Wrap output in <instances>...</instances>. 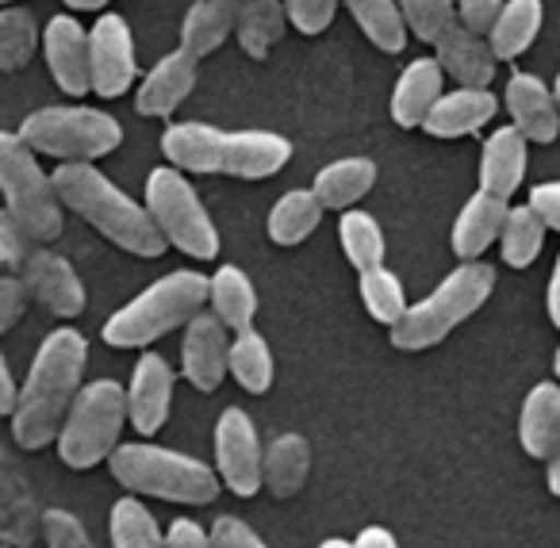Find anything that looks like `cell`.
Wrapping results in <instances>:
<instances>
[{
	"instance_id": "cell-1",
	"label": "cell",
	"mask_w": 560,
	"mask_h": 548,
	"mask_svg": "<svg viewBox=\"0 0 560 548\" xmlns=\"http://www.w3.org/2000/svg\"><path fill=\"white\" fill-rule=\"evenodd\" d=\"M85 361L89 346L78 330H55L43 341L32 361V372H27V384L16 395V410H12V433H16L20 448L35 453V448H47L58 438L81 392Z\"/></svg>"
},
{
	"instance_id": "cell-2",
	"label": "cell",
	"mask_w": 560,
	"mask_h": 548,
	"mask_svg": "<svg viewBox=\"0 0 560 548\" xmlns=\"http://www.w3.org/2000/svg\"><path fill=\"white\" fill-rule=\"evenodd\" d=\"M162 150L180 173H226L242 180H265L292 158V142L272 131H219L208 124H173Z\"/></svg>"
},
{
	"instance_id": "cell-3",
	"label": "cell",
	"mask_w": 560,
	"mask_h": 548,
	"mask_svg": "<svg viewBox=\"0 0 560 548\" xmlns=\"http://www.w3.org/2000/svg\"><path fill=\"white\" fill-rule=\"evenodd\" d=\"M50 180H55L62 208L81 215L89 226H96L119 249H127L135 257L165 254V238L158 234L150 211L142 203H135L124 188L112 185L96 165H58V173H50Z\"/></svg>"
},
{
	"instance_id": "cell-4",
	"label": "cell",
	"mask_w": 560,
	"mask_h": 548,
	"mask_svg": "<svg viewBox=\"0 0 560 548\" xmlns=\"http://www.w3.org/2000/svg\"><path fill=\"white\" fill-rule=\"evenodd\" d=\"M208 303V277L196 269H177L142 288L131 303L104 323V341L112 349H139L165 338L177 326H188Z\"/></svg>"
},
{
	"instance_id": "cell-5",
	"label": "cell",
	"mask_w": 560,
	"mask_h": 548,
	"mask_svg": "<svg viewBox=\"0 0 560 548\" xmlns=\"http://www.w3.org/2000/svg\"><path fill=\"white\" fill-rule=\"evenodd\" d=\"M495 292V269L483 261H460L427 300L407 303L404 318L392 326V346L404 353L438 346L450 338L465 318H472Z\"/></svg>"
},
{
	"instance_id": "cell-6",
	"label": "cell",
	"mask_w": 560,
	"mask_h": 548,
	"mask_svg": "<svg viewBox=\"0 0 560 548\" xmlns=\"http://www.w3.org/2000/svg\"><path fill=\"white\" fill-rule=\"evenodd\" d=\"M108 468L131 491L165 502H185V506H208V502H215L219 487H223L215 468H208L203 460L177 453V448L150 445V441L119 445L108 456Z\"/></svg>"
},
{
	"instance_id": "cell-7",
	"label": "cell",
	"mask_w": 560,
	"mask_h": 548,
	"mask_svg": "<svg viewBox=\"0 0 560 548\" xmlns=\"http://www.w3.org/2000/svg\"><path fill=\"white\" fill-rule=\"evenodd\" d=\"M16 135L27 142L32 154L58 158L62 165H93L96 158H108L124 142V127L108 112L78 108V104L32 112Z\"/></svg>"
},
{
	"instance_id": "cell-8",
	"label": "cell",
	"mask_w": 560,
	"mask_h": 548,
	"mask_svg": "<svg viewBox=\"0 0 560 548\" xmlns=\"http://www.w3.org/2000/svg\"><path fill=\"white\" fill-rule=\"evenodd\" d=\"M0 196L4 211L32 242L47 246L62 234V200L55 193V180L43 173L27 142L12 131H0Z\"/></svg>"
},
{
	"instance_id": "cell-9",
	"label": "cell",
	"mask_w": 560,
	"mask_h": 548,
	"mask_svg": "<svg viewBox=\"0 0 560 548\" xmlns=\"http://www.w3.org/2000/svg\"><path fill=\"white\" fill-rule=\"evenodd\" d=\"M124 425L127 392L116 380H93V384L78 392L62 430H58V456L78 471L96 468L119 448Z\"/></svg>"
},
{
	"instance_id": "cell-10",
	"label": "cell",
	"mask_w": 560,
	"mask_h": 548,
	"mask_svg": "<svg viewBox=\"0 0 560 548\" xmlns=\"http://www.w3.org/2000/svg\"><path fill=\"white\" fill-rule=\"evenodd\" d=\"M158 234L165 238V246H177L180 254L196 257V261H211L219 254V231L211 223L208 208L200 203L196 188L188 185V177L173 165H158L147 177V203Z\"/></svg>"
},
{
	"instance_id": "cell-11",
	"label": "cell",
	"mask_w": 560,
	"mask_h": 548,
	"mask_svg": "<svg viewBox=\"0 0 560 548\" xmlns=\"http://www.w3.org/2000/svg\"><path fill=\"white\" fill-rule=\"evenodd\" d=\"M261 441L242 407H226L215 422V476L238 499L261 491Z\"/></svg>"
},
{
	"instance_id": "cell-12",
	"label": "cell",
	"mask_w": 560,
	"mask_h": 548,
	"mask_svg": "<svg viewBox=\"0 0 560 548\" xmlns=\"http://www.w3.org/2000/svg\"><path fill=\"white\" fill-rule=\"evenodd\" d=\"M89 85L104 101H116L135 85V39L116 12L101 16L89 32Z\"/></svg>"
},
{
	"instance_id": "cell-13",
	"label": "cell",
	"mask_w": 560,
	"mask_h": 548,
	"mask_svg": "<svg viewBox=\"0 0 560 548\" xmlns=\"http://www.w3.org/2000/svg\"><path fill=\"white\" fill-rule=\"evenodd\" d=\"M27 292L58 318H73L85 311V284H81L78 269L66 257L50 254V249H32L20 269Z\"/></svg>"
},
{
	"instance_id": "cell-14",
	"label": "cell",
	"mask_w": 560,
	"mask_h": 548,
	"mask_svg": "<svg viewBox=\"0 0 560 548\" xmlns=\"http://www.w3.org/2000/svg\"><path fill=\"white\" fill-rule=\"evenodd\" d=\"M170 407H173V369L158 353L139 357V364L131 372V387H127V422L142 438H154L170 422Z\"/></svg>"
},
{
	"instance_id": "cell-15",
	"label": "cell",
	"mask_w": 560,
	"mask_h": 548,
	"mask_svg": "<svg viewBox=\"0 0 560 548\" xmlns=\"http://www.w3.org/2000/svg\"><path fill=\"white\" fill-rule=\"evenodd\" d=\"M226 326L215 315H196L185 326V341H180V372L196 392H215L226 376Z\"/></svg>"
},
{
	"instance_id": "cell-16",
	"label": "cell",
	"mask_w": 560,
	"mask_h": 548,
	"mask_svg": "<svg viewBox=\"0 0 560 548\" xmlns=\"http://www.w3.org/2000/svg\"><path fill=\"white\" fill-rule=\"evenodd\" d=\"M506 112L514 119V131L526 142H552L560 135V112L552 101V89L534 73H511L506 81Z\"/></svg>"
},
{
	"instance_id": "cell-17",
	"label": "cell",
	"mask_w": 560,
	"mask_h": 548,
	"mask_svg": "<svg viewBox=\"0 0 560 548\" xmlns=\"http://www.w3.org/2000/svg\"><path fill=\"white\" fill-rule=\"evenodd\" d=\"M47 66L58 89L70 96H85L89 89V32L73 16H55L43 32Z\"/></svg>"
},
{
	"instance_id": "cell-18",
	"label": "cell",
	"mask_w": 560,
	"mask_h": 548,
	"mask_svg": "<svg viewBox=\"0 0 560 548\" xmlns=\"http://www.w3.org/2000/svg\"><path fill=\"white\" fill-rule=\"evenodd\" d=\"M495 112L499 101L491 89H453V93L438 96L430 116L422 119V131L434 139H465V135L488 127Z\"/></svg>"
},
{
	"instance_id": "cell-19",
	"label": "cell",
	"mask_w": 560,
	"mask_h": 548,
	"mask_svg": "<svg viewBox=\"0 0 560 548\" xmlns=\"http://www.w3.org/2000/svg\"><path fill=\"white\" fill-rule=\"evenodd\" d=\"M526 154L529 142L514 127H495L480 154V193L495 196V200H511L526 177Z\"/></svg>"
},
{
	"instance_id": "cell-20",
	"label": "cell",
	"mask_w": 560,
	"mask_h": 548,
	"mask_svg": "<svg viewBox=\"0 0 560 548\" xmlns=\"http://www.w3.org/2000/svg\"><path fill=\"white\" fill-rule=\"evenodd\" d=\"M192 89H196V62L185 50H173V55H165L162 62L142 78L135 108H139V116H173V112L188 101Z\"/></svg>"
},
{
	"instance_id": "cell-21",
	"label": "cell",
	"mask_w": 560,
	"mask_h": 548,
	"mask_svg": "<svg viewBox=\"0 0 560 548\" xmlns=\"http://www.w3.org/2000/svg\"><path fill=\"white\" fill-rule=\"evenodd\" d=\"M518 441L534 460H549L560 445V384L541 380L526 392L518 415Z\"/></svg>"
},
{
	"instance_id": "cell-22",
	"label": "cell",
	"mask_w": 560,
	"mask_h": 548,
	"mask_svg": "<svg viewBox=\"0 0 560 548\" xmlns=\"http://www.w3.org/2000/svg\"><path fill=\"white\" fill-rule=\"evenodd\" d=\"M434 50V62L442 66V73L460 81V89H488L491 78H495V58L488 50V39L472 35L465 24L450 27Z\"/></svg>"
},
{
	"instance_id": "cell-23",
	"label": "cell",
	"mask_w": 560,
	"mask_h": 548,
	"mask_svg": "<svg viewBox=\"0 0 560 548\" xmlns=\"http://www.w3.org/2000/svg\"><path fill=\"white\" fill-rule=\"evenodd\" d=\"M442 66L434 58H415L396 81V93H392V119L399 127H422V119L430 116V108L442 96Z\"/></svg>"
},
{
	"instance_id": "cell-24",
	"label": "cell",
	"mask_w": 560,
	"mask_h": 548,
	"mask_svg": "<svg viewBox=\"0 0 560 548\" xmlns=\"http://www.w3.org/2000/svg\"><path fill=\"white\" fill-rule=\"evenodd\" d=\"M506 200H495L488 193H476L472 200L460 208L457 223H453V254L460 261H480V254L499 238L506 219Z\"/></svg>"
},
{
	"instance_id": "cell-25",
	"label": "cell",
	"mask_w": 560,
	"mask_h": 548,
	"mask_svg": "<svg viewBox=\"0 0 560 548\" xmlns=\"http://www.w3.org/2000/svg\"><path fill=\"white\" fill-rule=\"evenodd\" d=\"M234 20H238V0H192L180 24V50L200 62L203 55L223 47L226 35L234 32Z\"/></svg>"
},
{
	"instance_id": "cell-26",
	"label": "cell",
	"mask_w": 560,
	"mask_h": 548,
	"mask_svg": "<svg viewBox=\"0 0 560 548\" xmlns=\"http://www.w3.org/2000/svg\"><path fill=\"white\" fill-rule=\"evenodd\" d=\"M208 303H211V315H215L226 330H234V334L254 330L257 288L238 265H223V269H215V277H208Z\"/></svg>"
},
{
	"instance_id": "cell-27",
	"label": "cell",
	"mask_w": 560,
	"mask_h": 548,
	"mask_svg": "<svg viewBox=\"0 0 560 548\" xmlns=\"http://www.w3.org/2000/svg\"><path fill=\"white\" fill-rule=\"evenodd\" d=\"M376 185V162L373 158H338V162L323 165L315 173V200L323 203V211H350L361 196H369V188Z\"/></svg>"
},
{
	"instance_id": "cell-28",
	"label": "cell",
	"mask_w": 560,
	"mask_h": 548,
	"mask_svg": "<svg viewBox=\"0 0 560 548\" xmlns=\"http://www.w3.org/2000/svg\"><path fill=\"white\" fill-rule=\"evenodd\" d=\"M545 9L541 0H506L499 20L488 32V50L495 62H514L526 47H534V39L541 35Z\"/></svg>"
},
{
	"instance_id": "cell-29",
	"label": "cell",
	"mask_w": 560,
	"mask_h": 548,
	"mask_svg": "<svg viewBox=\"0 0 560 548\" xmlns=\"http://www.w3.org/2000/svg\"><path fill=\"white\" fill-rule=\"evenodd\" d=\"M312 468V448L300 433H280L261 453V487H269L277 499H289L304 487Z\"/></svg>"
},
{
	"instance_id": "cell-30",
	"label": "cell",
	"mask_w": 560,
	"mask_h": 548,
	"mask_svg": "<svg viewBox=\"0 0 560 548\" xmlns=\"http://www.w3.org/2000/svg\"><path fill=\"white\" fill-rule=\"evenodd\" d=\"M289 27V16H284V4L280 0H238V20H234V35H238L242 50L249 58H269V50L280 43Z\"/></svg>"
},
{
	"instance_id": "cell-31",
	"label": "cell",
	"mask_w": 560,
	"mask_h": 548,
	"mask_svg": "<svg viewBox=\"0 0 560 548\" xmlns=\"http://www.w3.org/2000/svg\"><path fill=\"white\" fill-rule=\"evenodd\" d=\"M323 223V203L315 200L312 188H292L269 211V238L277 246H300Z\"/></svg>"
},
{
	"instance_id": "cell-32",
	"label": "cell",
	"mask_w": 560,
	"mask_h": 548,
	"mask_svg": "<svg viewBox=\"0 0 560 548\" xmlns=\"http://www.w3.org/2000/svg\"><path fill=\"white\" fill-rule=\"evenodd\" d=\"M226 369L234 372L249 395H265L272 387V349L257 330L234 334L231 349H226Z\"/></svg>"
},
{
	"instance_id": "cell-33",
	"label": "cell",
	"mask_w": 560,
	"mask_h": 548,
	"mask_svg": "<svg viewBox=\"0 0 560 548\" xmlns=\"http://www.w3.org/2000/svg\"><path fill=\"white\" fill-rule=\"evenodd\" d=\"M338 242H342V254L350 257V265L358 272L381 269L384 265V231L369 211H342L338 219Z\"/></svg>"
},
{
	"instance_id": "cell-34",
	"label": "cell",
	"mask_w": 560,
	"mask_h": 548,
	"mask_svg": "<svg viewBox=\"0 0 560 548\" xmlns=\"http://www.w3.org/2000/svg\"><path fill=\"white\" fill-rule=\"evenodd\" d=\"M545 223L534 215V208H511L499 231V246H503V265L506 269H529L537 261L545 246Z\"/></svg>"
},
{
	"instance_id": "cell-35",
	"label": "cell",
	"mask_w": 560,
	"mask_h": 548,
	"mask_svg": "<svg viewBox=\"0 0 560 548\" xmlns=\"http://www.w3.org/2000/svg\"><path fill=\"white\" fill-rule=\"evenodd\" d=\"M346 4H350L361 32L369 35V43L381 47L384 55H399L407 47V27L396 0H346Z\"/></svg>"
},
{
	"instance_id": "cell-36",
	"label": "cell",
	"mask_w": 560,
	"mask_h": 548,
	"mask_svg": "<svg viewBox=\"0 0 560 548\" xmlns=\"http://www.w3.org/2000/svg\"><path fill=\"white\" fill-rule=\"evenodd\" d=\"M112 548H165V533L139 499H119L108 517Z\"/></svg>"
},
{
	"instance_id": "cell-37",
	"label": "cell",
	"mask_w": 560,
	"mask_h": 548,
	"mask_svg": "<svg viewBox=\"0 0 560 548\" xmlns=\"http://www.w3.org/2000/svg\"><path fill=\"white\" fill-rule=\"evenodd\" d=\"M35 43V16L27 9H4L0 12V73H16L32 62Z\"/></svg>"
},
{
	"instance_id": "cell-38",
	"label": "cell",
	"mask_w": 560,
	"mask_h": 548,
	"mask_svg": "<svg viewBox=\"0 0 560 548\" xmlns=\"http://www.w3.org/2000/svg\"><path fill=\"white\" fill-rule=\"evenodd\" d=\"M361 300H365V311L376 318L381 326H396L407 311V292L399 284V277L392 269H369L361 272Z\"/></svg>"
},
{
	"instance_id": "cell-39",
	"label": "cell",
	"mask_w": 560,
	"mask_h": 548,
	"mask_svg": "<svg viewBox=\"0 0 560 548\" xmlns=\"http://www.w3.org/2000/svg\"><path fill=\"white\" fill-rule=\"evenodd\" d=\"M399 16H404L407 32L419 43H430V47H438L442 35L460 24L453 0H404V4H399Z\"/></svg>"
},
{
	"instance_id": "cell-40",
	"label": "cell",
	"mask_w": 560,
	"mask_h": 548,
	"mask_svg": "<svg viewBox=\"0 0 560 548\" xmlns=\"http://www.w3.org/2000/svg\"><path fill=\"white\" fill-rule=\"evenodd\" d=\"M284 4V16L296 32L304 35H319L335 24L338 0H280Z\"/></svg>"
},
{
	"instance_id": "cell-41",
	"label": "cell",
	"mask_w": 560,
	"mask_h": 548,
	"mask_svg": "<svg viewBox=\"0 0 560 548\" xmlns=\"http://www.w3.org/2000/svg\"><path fill=\"white\" fill-rule=\"evenodd\" d=\"M43 537H47L50 548H96L89 529L70 510H47L43 514Z\"/></svg>"
},
{
	"instance_id": "cell-42",
	"label": "cell",
	"mask_w": 560,
	"mask_h": 548,
	"mask_svg": "<svg viewBox=\"0 0 560 548\" xmlns=\"http://www.w3.org/2000/svg\"><path fill=\"white\" fill-rule=\"evenodd\" d=\"M27 254H32V238L20 231V223L9 211L0 208V277H4V272H16L20 277Z\"/></svg>"
},
{
	"instance_id": "cell-43",
	"label": "cell",
	"mask_w": 560,
	"mask_h": 548,
	"mask_svg": "<svg viewBox=\"0 0 560 548\" xmlns=\"http://www.w3.org/2000/svg\"><path fill=\"white\" fill-rule=\"evenodd\" d=\"M211 545L215 548H269L261 537H257L254 525H246L234 514L215 517V525H211Z\"/></svg>"
},
{
	"instance_id": "cell-44",
	"label": "cell",
	"mask_w": 560,
	"mask_h": 548,
	"mask_svg": "<svg viewBox=\"0 0 560 548\" xmlns=\"http://www.w3.org/2000/svg\"><path fill=\"white\" fill-rule=\"evenodd\" d=\"M27 284L16 272H4L0 277V334H9L20 323V315L27 311Z\"/></svg>"
},
{
	"instance_id": "cell-45",
	"label": "cell",
	"mask_w": 560,
	"mask_h": 548,
	"mask_svg": "<svg viewBox=\"0 0 560 548\" xmlns=\"http://www.w3.org/2000/svg\"><path fill=\"white\" fill-rule=\"evenodd\" d=\"M453 9H457V20L468 32L488 39L491 24H495L499 12H503V0H453Z\"/></svg>"
},
{
	"instance_id": "cell-46",
	"label": "cell",
	"mask_w": 560,
	"mask_h": 548,
	"mask_svg": "<svg viewBox=\"0 0 560 548\" xmlns=\"http://www.w3.org/2000/svg\"><path fill=\"white\" fill-rule=\"evenodd\" d=\"M529 208L545 223V231H560V180H545L529 193Z\"/></svg>"
},
{
	"instance_id": "cell-47",
	"label": "cell",
	"mask_w": 560,
	"mask_h": 548,
	"mask_svg": "<svg viewBox=\"0 0 560 548\" xmlns=\"http://www.w3.org/2000/svg\"><path fill=\"white\" fill-rule=\"evenodd\" d=\"M165 548H215V545H211V533L203 525H196L192 517H177L165 529Z\"/></svg>"
},
{
	"instance_id": "cell-48",
	"label": "cell",
	"mask_w": 560,
	"mask_h": 548,
	"mask_svg": "<svg viewBox=\"0 0 560 548\" xmlns=\"http://www.w3.org/2000/svg\"><path fill=\"white\" fill-rule=\"evenodd\" d=\"M350 548H399V540H396V533L384 529V525H365V529L350 540Z\"/></svg>"
},
{
	"instance_id": "cell-49",
	"label": "cell",
	"mask_w": 560,
	"mask_h": 548,
	"mask_svg": "<svg viewBox=\"0 0 560 548\" xmlns=\"http://www.w3.org/2000/svg\"><path fill=\"white\" fill-rule=\"evenodd\" d=\"M16 395H20V387H16V380H12L4 353H0V415H12V410H16Z\"/></svg>"
},
{
	"instance_id": "cell-50",
	"label": "cell",
	"mask_w": 560,
	"mask_h": 548,
	"mask_svg": "<svg viewBox=\"0 0 560 548\" xmlns=\"http://www.w3.org/2000/svg\"><path fill=\"white\" fill-rule=\"evenodd\" d=\"M549 318H552V326L560 330V254H557V265H552V277H549Z\"/></svg>"
},
{
	"instance_id": "cell-51",
	"label": "cell",
	"mask_w": 560,
	"mask_h": 548,
	"mask_svg": "<svg viewBox=\"0 0 560 548\" xmlns=\"http://www.w3.org/2000/svg\"><path fill=\"white\" fill-rule=\"evenodd\" d=\"M545 479H549V491L560 499V445H557V453L549 456V471H545Z\"/></svg>"
},
{
	"instance_id": "cell-52",
	"label": "cell",
	"mask_w": 560,
	"mask_h": 548,
	"mask_svg": "<svg viewBox=\"0 0 560 548\" xmlns=\"http://www.w3.org/2000/svg\"><path fill=\"white\" fill-rule=\"evenodd\" d=\"M66 4H70L73 12H96V9H104L108 0H66Z\"/></svg>"
},
{
	"instance_id": "cell-53",
	"label": "cell",
	"mask_w": 560,
	"mask_h": 548,
	"mask_svg": "<svg viewBox=\"0 0 560 548\" xmlns=\"http://www.w3.org/2000/svg\"><path fill=\"white\" fill-rule=\"evenodd\" d=\"M319 548H350V540H342V537H327Z\"/></svg>"
},
{
	"instance_id": "cell-54",
	"label": "cell",
	"mask_w": 560,
	"mask_h": 548,
	"mask_svg": "<svg viewBox=\"0 0 560 548\" xmlns=\"http://www.w3.org/2000/svg\"><path fill=\"white\" fill-rule=\"evenodd\" d=\"M552 101H557V112H560V73H557V85H552Z\"/></svg>"
},
{
	"instance_id": "cell-55",
	"label": "cell",
	"mask_w": 560,
	"mask_h": 548,
	"mask_svg": "<svg viewBox=\"0 0 560 548\" xmlns=\"http://www.w3.org/2000/svg\"><path fill=\"white\" fill-rule=\"evenodd\" d=\"M552 369H557V376H560V349H557V357H552Z\"/></svg>"
},
{
	"instance_id": "cell-56",
	"label": "cell",
	"mask_w": 560,
	"mask_h": 548,
	"mask_svg": "<svg viewBox=\"0 0 560 548\" xmlns=\"http://www.w3.org/2000/svg\"><path fill=\"white\" fill-rule=\"evenodd\" d=\"M0 4H9V0H0Z\"/></svg>"
},
{
	"instance_id": "cell-57",
	"label": "cell",
	"mask_w": 560,
	"mask_h": 548,
	"mask_svg": "<svg viewBox=\"0 0 560 548\" xmlns=\"http://www.w3.org/2000/svg\"><path fill=\"white\" fill-rule=\"evenodd\" d=\"M4 548H9V545H4Z\"/></svg>"
}]
</instances>
